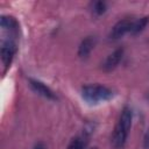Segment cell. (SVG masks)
I'll return each instance as SVG.
<instances>
[{
    "instance_id": "obj_1",
    "label": "cell",
    "mask_w": 149,
    "mask_h": 149,
    "mask_svg": "<svg viewBox=\"0 0 149 149\" xmlns=\"http://www.w3.org/2000/svg\"><path fill=\"white\" fill-rule=\"evenodd\" d=\"M81 97L86 102L95 105L112 99L113 91L104 85H85L81 87Z\"/></svg>"
},
{
    "instance_id": "obj_2",
    "label": "cell",
    "mask_w": 149,
    "mask_h": 149,
    "mask_svg": "<svg viewBox=\"0 0 149 149\" xmlns=\"http://www.w3.org/2000/svg\"><path fill=\"white\" fill-rule=\"evenodd\" d=\"M16 52V43L13 38H7L2 41L1 44V59L6 68H8L14 58V55Z\"/></svg>"
},
{
    "instance_id": "obj_3",
    "label": "cell",
    "mask_w": 149,
    "mask_h": 149,
    "mask_svg": "<svg viewBox=\"0 0 149 149\" xmlns=\"http://www.w3.org/2000/svg\"><path fill=\"white\" fill-rule=\"evenodd\" d=\"M133 22L134 21L130 20V19H125V20L118 21L114 24V27L112 28L111 33H109V38L111 40H119L123 35H126L127 33H130Z\"/></svg>"
},
{
    "instance_id": "obj_4",
    "label": "cell",
    "mask_w": 149,
    "mask_h": 149,
    "mask_svg": "<svg viewBox=\"0 0 149 149\" xmlns=\"http://www.w3.org/2000/svg\"><path fill=\"white\" fill-rule=\"evenodd\" d=\"M123 52H125V50H123V48H118V49H115L112 54H109L108 56H107V58L105 59V62H104V64H102V69L105 70V71H112V70H114L118 65H119V63L121 62V59H122V57H123Z\"/></svg>"
},
{
    "instance_id": "obj_5",
    "label": "cell",
    "mask_w": 149,
    "mask_h": 149,
    "mask_svg": "<svg viewBox=\"0 0 149 149\" xmlns=\"http://www.w3.org/2000/svg\"><path fill=\"white\" fill-rule=\"evenodd\" d=\"M29 85H30V87H31L36 93H38L40 95H42V97H44V98H47V99H50V100H56V94H55L47 85H44V84L41 83L40 80L29 78Z\"/></svg>"
},
{
    "instance_id": "obj_6",
    "label": "cell",
    "mask_w": 149,
    "mask_h": 149,
    "mask_svg": "<svg viewBox=\"0 0 149 149\" xmlns=\"http://www.w3.org/2000/svg\"><path fill=\"white\" fill-rule=\"evenodd\" d=\"M128 132L123 130L121 127H119L118 125H115L113 135H112V146L115 149H122L127 142V137H128Z\"/></svg>"
},
{
    "instance_id": "obj_7",
    "label": "cell",
    "mask_w": 149,
    "mask_h": 149,
    "mask_svg": "<svg viewBox=\"0 0 149 149\" xmlns=\"http://www.w3.org/2000/svg\"><path fill=\"white\" fill-rule=\"evenodd\" d=\"M0 26L3 30H7L9 33V35L16 36L17 31H19V23L17 21L9 15H2L0 19Z\"/></svg>"
},
{
    "instance_id": "obj_8",
    "label": "cell",
    "mask_w": 149,
    "mask_h": 149,
    "mask_svg": "<svg viewBox=\"0 0 149 149\" xmlns=\"http://www.w3.org/2000/svg\"><path fill=\"white\" fill-rule=\"evenodd\" d=\"M132 120H133V112H132L130 107L125 106L121 111V114L119 116V121L116 125L119 127H121L123 130L129 133L130 127H132Z\"/></svg>"
},
{
    "instance_id": "obj_9",
    "label": "cell",
    "mask_w": 149,
    "mask_h": 149,
    "mask_svg": "<svg viewBox=\"0 0 149 149\" xmlns=\"http://www.w3.org/2000/svg\"><path fill=\"white\" fill-rule=\"evenodd\" d=\"M94 45H95V37L94 36H87V37H85L80 42V44L78 47V56L81 57V58L88 57V55L93 50Z\"/></svg>"
},
{
    "instance_id": "obj_10",
    "label": "cell",
    "mask_w": 149,
    "mask_h": 149,
    "mask_svg": "<svg viewBox=\"0 0 149 149\" xmlns=\"http://www.w3.org/2000/svg\"><path fill=\"white\" fill-rule=\"evenodd\" d=\"M87 135L83 134V135H79V136H76L73 137L69 146H68V149H86V146H87Z\"/></svg>"
},
{
    "instance_id": "obj_11",
    "label": "cell",
    "mask_w": 149,
    "mask_h": 149,
    "mask_svg": "<svg viewBox=\"0 0 149 149\" xmlns=\"http://www.w3.org/2000/svg\"><path fill=\"white\" fill-rule=\"evenodd\" d=\"M147 23H148V17H147V16L141 17V19L134 21V22H133V26H132V29H130V34H132V35H137V34H140V33L146 28Z\"/></svg>"
},
{
    "instance_id": "obj_12",
    "label": "cell",
    "mask_w": 149,
    "mask_h": 149,
    "mask_svg": "<svg viewBox=\"0 0 149 149\" xmlns=\"http://www.w3.org/2000/svg\"><path fill=\"white\" fill-rule=\"evenodd\" d=\"M106 8H107V5L105 1H94L91 3V9H92V13L97 16L104 14L106 12Z\"/></svg>"
},
{
    "instance_id": "obj_13",
    "label": "cell",
    "mask_w": 149,
    "mask_h": 149,
    "mask_svg": "<svg viewBox=\"0 0 149 149\" xmlns=\"http://www.w3.org/2000/svg\"><path fill=\"white\" fill-rule=\"evenodd\" d=\"M143 147H144L146 149H149V128H148V130L146 132L144 137H143Z\"/></svg>"
},
{
    "instance_id": "obj_14",
    "label": "cell",
    "mask_w": 149,
    "mask_h": 149,
    "mask_svg": "<svg viewBox=\"0 0 149 149\" xmlns=\"http://www.w3.org/2000/svg\"><path fill=\"white\" fill-rule=\"evenodd\" d=\"M33 149H45V144H44L43 142H37V143L33 147Z\"/></svg>"
},
{
    "instance_id": "obj_15",
    "label": "cell",
    "mask_w": 149,
    "mask_h": 149,
    "mask_svg": "<svg viewBox=\"0 0 149 149\" xmlns=\"http://www.w3.org/2000/svg\"><path fill=\"white\" fill-rule=\"evenodd\" d=\"M147 100L149 101V92H148V94H147Z\"/></svg>"
}]
</instances>
